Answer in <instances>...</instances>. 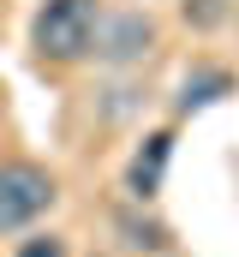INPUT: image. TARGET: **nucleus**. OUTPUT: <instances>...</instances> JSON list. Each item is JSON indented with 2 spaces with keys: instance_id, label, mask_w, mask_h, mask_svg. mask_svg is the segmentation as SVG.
Wrapping results in <instances>:
<instances>
[{
  "instance_id": "obj_2",
  "label": "nucleus",
  "mask_w": 239,
  "mask_h": 257,
  "mask_svg": "<svg viewBox=\"0 0 239 257\" xmlns=\"http://www.w3.org/2000/svg\"><path fill=\"white\" fill-rule=\"evenodd\" d=\"M48 203H54V180H48L36 162H6V168H0V233L30 227Z\"/></svg>"
},
{
  "instance_id": "obj_5",
  "label": "nucleus",
  "mask_w": 239,
  "mask_h": 257,
  "mask_svg": "<svg viewBox=\"0 0 239 257\" xmlns=\"http://www.w3.org/2000/svg\"><path fill=\"white\" fill-rule=\"evenodd\" d=\"M227 90H233V78H227V72H197V78H185V90H179V114L209 108V102H221Z\"/></svg>"
},
{
  "instance_id": "obj_4",
  "label": "nucleus",
  "mask_w": 239,
  "mask_h": 257,
  "mask_svg": "<svg viewBox=\"0 0 239 257\" xmlns=\"http://www.w3.org/2000/svg\"><path fill=\"white\" fill-rule=\"evenodd\" d=\"M168 156H174V138H168V132H150V138H144V150L132 156V168H126V192L138 197V203H150V197L162 192Z\"/></svg>"
},
{
  "instance_id": "obj_6",
  "label": "nucleus",
  "mask_w": 239,
  "mask_h": 257,
  "mask_svg": "<svg viewBox=\"0 0 239 257\" xmlns=\"http://www.w3.org/2000/svg\"><path fill=\"white\" fill-rule=\"evenodd\" d=\"M120 227H126V233H132V245H150V251H162V245H168V233H162V227H156V221H138V215H126V221H120Z\"/></svg>"
},
{
  "instance_id": "obj_7",
  "label": "nucleus",
  "mask_w": 239,
  "mask_h": 257,
  "mask_svg": "<svg viewBox=\"0 0 239 257\" xmlns=\"http://www.w3.org/2000/svg\"><path fill=\"white\" fill-rule=\"evenodd\" d=\"M18 257H66V245L42 233V239H24V251H18Z\"/></svg>"
},
{
  "instance_id": "obj_1",
  "label": "nucleus",
  "mask_w": 239,
  "mask_h": 257,
  "mask_svg": "<svg viewBox=\"0 0 239 257\" xmlns=\"http://www.w3.org/2000/svg\"><path fill=\"white\" fill-rule=\"evenodd\" d=\"M96 24H102V6H96V0H48V6L36 12V24H30V42H36L42 60L72 66V60L90 54Z\"/></svg>"
},
{
  "instance_id": "obj_3",
  "label": "nucleus",
  "mask_w": 239,
  "mask_h": 257,
  "mask_svg": "<svg viewBox=\"0 0 239 257\" xmlns=\"http://www.w3.org/2000/svg\"><path fill=\"white\" fill-rule=\"evenodd\" d=\"M156 42V24L144 18V12H120V18H108V24H96V54L102 60H114V66H126V60H138L144 48Z\"/></svg>"
}]
</instances>
